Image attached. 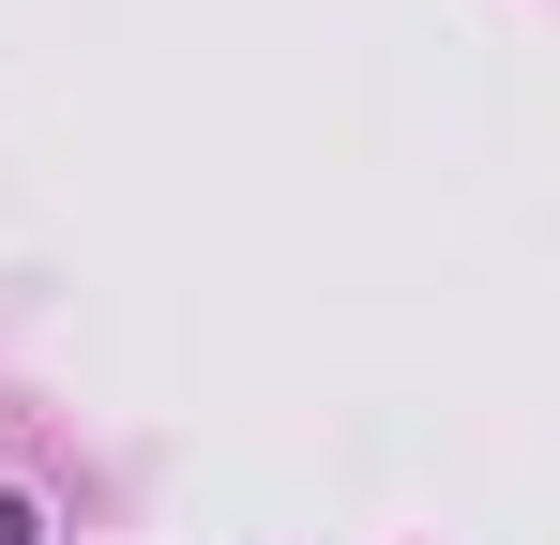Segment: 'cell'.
I'll use <instances>...</instances> for the list:
<instances>
[{"mask_svg":"<svg viewBox=\"0 0 560 545\" xmlns=\"http://www.w3.org/2000/svg\"><path fill=\"white\" fill-rule=\"evenodd\" d=\"M0 545H46V515H31V500H15V485H0Z\"/></svg>","mask_w":560,"mask_h":545,"instance_id":"6da1fadb","label":"cell"}]
</instances>
